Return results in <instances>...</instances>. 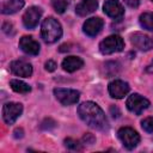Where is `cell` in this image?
I'll return each mask as SVG.
<instances>
[{"label":"cell","instance_id":"d6986e66","mask_svg":"<svg viewBox=\"0 0 153 153\" xmlns=\"http://www.w3.org/2000/svg\"><path fill=\"white\" fill-rule=\"evenodd\" d=\"M140 25L148 30V31H153V12H145L140 16L139 18Z\"/></svg>","mask_w":153,"mask_h":153},{"label":"cell","instance_id":"ffe728a7","mask_svg":"<svg viewBox=\"0 0 153 153\" xmlns=\"http://www.w3.org/2000/svg\"><path fill=\"white\" fill-rule=\"evenodd\" d=\"M51 5L57 13L62 14L68 7V0H51Z\"/></svg>","mask_w":153,"mask_h":153},{"label":"cell","instance_id":"8992f818","mask_svg":"<svg viewBox=\"0 0 153 153\" xmlns=\"http://www.w3.org/2000/svg\"><path fill=\"white\" fill-rule=\"evenodd\" d=\"M126 105L130 112L135 115H141L142 111L149 106V100L139 93H133L128 97Z\"/></svg>","mask_w":153,"mask_h":153},{"label":"cell","instance_id":"6da1fadb","mask_svg":"<svg viewBox=\"0 0 153 153\" xmlns=\"http://www.w3.org/2000/svg\"><path fill=\"white\" fill-rule=\"evenodd\" d=\"M79 117L91 128L105 131L109 129V121L102 108L94 102H84L78 106Z\"/></svg>","mask_w":153,"mask_h":153},{"label":"cell","instance_id":"8fae6325","mask_svg":"<svg viewBox=\"0 0 153 153\" xmlns=\"http://www.w3.org/2000/svg\"><path fill=\"white\" fill-rule=\"evenodd\" d=\"M104 26V20L99 17H92V18H88L84 25H82V31L85 35L90 36V37H94L97 36L102 29Z\"/></svg>","mask_w":153,"mask_h":153},{"label":"cell","instance_id":"4fadbf2b","mask_svg":"<svg viewBox=\"0 0 153 153\" xmlns=\"http://www.w3.org/2000/svg\"><path fill=\"white\" fill-rule=\"evenodd\" d=\"M11 72L17 75V76H23V78H29L32 74V66L25 60H16L12 61L10 65Z\"/></svg>","mask_w":153,"mask_h":153},{"label":"cell","instance_id":"9a60e30c","mask_svg":"<svg viewBox=\"0 0 153 153\" xmlns=\"http://www.w3.org/2000/svg\"><path fill=\"white\" fill-rule=\"evenodd\" d=\"M98 7L97 0H81L75 6V13L80 17H86L91 13H93Z\"/></svg>","mask_w":153,"mask_h":153},{"label":"cell","instance_id":"277c9868","mask_svg":"<svg viewBox=\"0 0 153 153\" xmlns=\"http://www.w3.org/2000/svg\"><path fill=\"white\" fill-rule=\"evenodd\" d=\"M117 136L121 140L122 145L127 149H134L140 143V135L137 131L130 127H122L117 131Z\"/></svg>","mask_w":153,"mask_h":153},{"label":"cell","instance_id":"4316f807","mask_svg":"<svg viewBox=\"0 0 153 153\" xmlns=\"http://www.w3.org/2000/svg\"><path fill=\"white\" fill-rule=\"evenodd\" d=\"M152 1H153V0H152Z\"/></svg>","mask_w":153,"mask_h":153},{"label":"cell","instance_id":"d4e9b609","mask_svg":"<svg viewBox=\"0 0 153 153\" xmlns=\"http://www.w3.org/2000/svg\"><path fill=\"white\" fill-rule=\"evenodd\" d=\"M126 4L131 8H136L140 5V0H126Z\"/></svg>","mask_w":153,"mask_h":153},{"label":"cell","instance_id":"484cf974","mask_svg":"<svg viewBox=\"0 0 153 153\" xmlns=\"http://www.w3.org/2000/svg\"><path fill=\"white\" fill-rule=\"evenodd\" d=\"M146 72H147V73H153V60H152L151 63L146 67Z\"/></svg>","mask_w":153,"mask_h":153},{"label":"cell","instance_id":"5bb4252c","mask_svg":"<svg viewBox=\"0 0 153 153\" xmlns=\"http://www.w3.org/2000/svg\"><path fill=\"white\" fill-rule=\"evenodd\" d=\"M19 48L27 55H32V56H36L38 55L39 53V43L33 39L31 36H23L20 39H19Z\"/></svg>","mask_w":153,"mask_h":153},{"label":"cell","instance_id":"cb8c5ba5","mask_svg":"<svg viewBox=\"0 0 153 153\" xmlns=\"http://www.w3.org/2000/svg\"><path fill=\"white\" fill-rule=\"evenodd\" d=\"M94 140H96V137L91 133H86L84 135V137H82V142L84 143H88V145H92L94 142Z\"/></svg>","mask_w":153,"mask_h":153},{"label":"cell","instance_id":"ac0fdd59","mask_svg":"<svg viewBox=\"0 0 153 153\" xmlns=\"http://www.w3.org/2000/svg\"><path fill=\"white\" fill-rule=\"evenodd\" d=\"M10 86L11 88L17 92V93H22V94H25V93H29L31 91V86L26 82H24L23 80H19V79H12L10 81Z\"/></svg>","mask_w":153,"mask_h":153},{"label":"cell","instance_id":"52a82bcc","mask_svg":"<svg viewBox=\"0 0 153 153\" xmlns=\"http://www.w3.org/2000/svg\"><path fill=\"white\" fill-rule=\"evenodd\" d=\"M23 112V105L16 102H8L2 106V118L5 123L13 124Z\"/></svg>","mask_w":153,"mask_h":153},{"label":"cell","instance_id":"30bf717a","mask_svg":"<svg viewBox=\"0 0 153 153\" xmlns=\"http://www.w3.org/2000/svg\"><path fill=\"white\" fill-rule=\"evenodd\" d=\"M130 42L131 44L142 51H148L153 49V38L149 36L141 33V32H134L130 35Z\"/></svg>","mask_w":153,"mask_h":153},{"label":"cell","instance_id":"2e32d148","mask_svg":"<svg viewBox=\"0 0 153 153\" xmlns=\"http://www.w3.org/2000/svg\"><path fill=\"white\" fill-rule=\"evenodd\" d=\"M82 66H84L82 59H80L79 56H74V55L67 56L62 61V68L68 73H73L78 69H80Z\"/></svg>","mask_w":153,"mask_h":153},{"label":"cell","instance_id":"e0dca14e","mask_svg":"<svg viewBox=\"0 0 153 153\" xmlns=\"http://www.w3.org/2000/svg\"><path fill=\"white\" fill-rule=\"evenodd\" d=\"M25 5L24 0H7L2 4L1 13L2 14H13L17 13L19 10H22Z\"/></svg>","mask_w":153,"mask_h":153},{"label":"cell","instance_id":"44dd1931","mask_svg":"<svg viewBox=\"0 0 153 153\" xmlns=\"http://www.w3.org/2000/svg\"><path fill=\"white\" fill-rule=\"evenodd\" d=\"M65 146L68 149H72V151H81L82 149V145L80 143V141H78L75 139H72V137L65 139Z\"/></svg>","mask_w":153,"mask_h":153},{"label":"cell","instance_id":"603a6c76","mask_svg":"<svg viewBox=\"0 0 153 153\" xmlns=\"http://www.w3.org/2000/svg\"><path fill=\"white\" fill-rule=\"evenodd\" d=\"M44 67H45V71H48V72H54V71L56 69L57 65H56V62H55L54 60H48V61L44 63Z\"/></svg>","mask_w":153,"mask_h":153},{"label":"cell","instance_id":"3957f363","mask_svg":"<svg viewBox=\"0 0 153 153\" xmlns=\"http://www.w3.org/2000/svg\"><path fill=\"white\" fill-rule=\"evenodd\" d=\"M123 48H124L123 38L118 35H110L99 43V50L104 55H110L114 53L122 51Z\"/></svg>","mask_w":153,"mask_h":153},{"label":"cell","instance_id":"7a4b0ae2","mask_svg":"<svg viewBox=\"0 0 153 153\" xmlns=\"http://www.w3.org/2000/svg\"><path fill=\"white\" fill-rule=\"evenodd\" d=\"M41 36L48 44L57 42L62 36V26L54 17H48L43 20L41 26Z\"/></svg>","mask_w":153,"mask_h":153},{"label":"cell","instance_id":"5b68a950","mask_svg":"<svg viewBox=\"0 0 153 153\" xmlns=\"http://www.w3.org/2000/svg\"><path fill=\"white\" fill-rule=\"evenodd\" d=\"M54 96L62 105L67 106V105H73L78 103L80 98V92L76 90H72V88L57 87V88H54Z\"/></svg>","mask_w":153,"mask_h":153},{"label":"cell","instance_id":"7c38bea8","mask_svg":"<svg viewBox=\"0 0 153 153\" xmlns=\"http://www.w3.org/2000/svg\"><path fill=\"white\" fill-rule=\"evenodd\" d=\"M103 10L104 13L112 19H121L124 16V8L118 0H106Z\"/></svg>","mask_w":153,"mask_h":153},{"label":"cell","instance_id":"9c48e42d","mask_svg":"<svg viewBox=\"0 0 153 153\" xmlns=\"http://www.w3.org/2000/svg\"><path fill=\"white\" fill-rule=\"evenodd\" d=\"M130 87H129V84L123 81V80H114L109 84L108 86V91H109V94L115 98V99H122L124 98V96L128 94Z\"/></svg>","mask_w":153,"mask_h":153},{"label":"cell","instance_id":"7402d4cb","mask_svg":"<svg viewBox=\"0 0 153 153\" xmlns=\"http://www.w3.org/2000/svg\"><path fill=\"white\" fill-rule=\"evenodd\" d=\"M141 127L146 133H153V117H146L141 121Z\"/></svg>","mask_w":153,"mask_h":153},{"label":"cell","instance_id":"ba28073f","mask_svg":"<svg viewBox=\"0 0 153 153\" xmlns=\"http://www.w3.org/2000/svg\"><path fill=\"white\" fill-rule=\"evenodd\" d=\"M42 17V8L37 6L29 7L23 16V24L26 29H35Z\"/></svg>","mask_w":153,"mask_h":153}]
</instances>
